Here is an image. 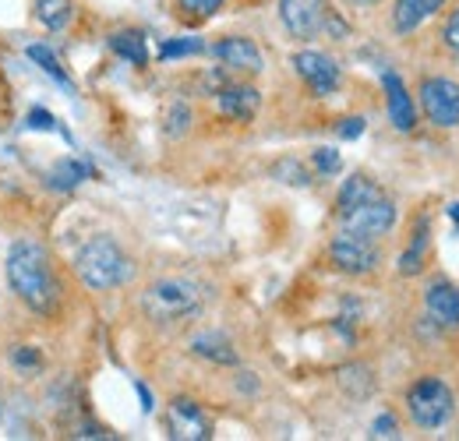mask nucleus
Returning a JSON list of instances; mask_svg holds the SVG:
<instances>
[{
  "instance_id": "nucleus-1",
  "label": "nucleus",
  "mask_w": 459,
  "mask_h": 441,
  "mask_svg": "<svg viewBox=\"0 0 459 441\" xmlns=\"http://www.w3.org/2000/svg\"><path fill=\"white\" fill-rule=\"evenodd\" d=\"M4 279L11 297L39 322H54L64 311V279L54 262V251L39 237H18L7 247Z\"/></svg>"
},
{
  "instance_id": "nucleus-2",
  "label": "nucleus",
  "mask_w": 459,
  "mask_h": 441,
  "mask_svg": "<svg viewBox=\"0 0 459 441\" xmlns=\"http://www.w3.org/2000/svg\"><path fill=\"white\" fill-rule=\"evenodd\" d=\"M396 220H400L396 202L368 173H350L340 184V191H336V222H340V229L382 240V237H389L396 229Z\"/></svg>"
},
{
  "instance_id": "nucleus-3",
  "label": "nucleus",
  "mask_w": 459,
  "mask_h": 441,
  "mask_svg": "<svg viewBox=\"0 0 459 441\" xmlns=\"http://www.w3.org/2000/svg\"><path fill=\"white\" fill-rule=\"evenodd\" d=\"M205 304H209L205 286L191 276L152 279L138 297V307H142L145 322H152L160 329H180V325L202 318Z\"/></svg>"
},
{
  "instance_id": "nucleus-4",
  "label": "nucleus",
  "mask_w": 459,
  "mask_h": 441,
  "mask_svg": "<svg viewBox=\"0 0 459 441\" xmlns=\"http://www.w3.org/2000/svg\"><path fill=\"white\" fill-rule=\"evenodd\" d=\"M71 272L74 279L89 290V293H114L124 290L134 279V258L120 247V240L110 233H92L71 258Z\"/></svg>"
},
{
  "instance_id": "nucleus-5",
  "label": "nucleus",
  "mask_w": 459,
  "mask_h": 441,
  "mask_svg": "<svg viewBox=\"0 0 459 441\" xmlns=\"http://www.w3.org/2000/svg\"><path fill=\"white\" fill-rule=\"evenodd\" d=\"M403 406H406V417L413 428L420 431H438L449 424L453 410H456V395L449 382L435 378V375H424L417 382H410L403 392Z\"/></svg>"
},
{
  "instance_id": "nucleus-6",
  "label": "nucleus",
  "mask_w": 459,
  "mask_h": 441,
  "mask_svg": "<svg viewBox=\"0 0 459 441\" xmlns=\"http://www.w3.org/2000/svg\"><path fill=\"white\" fill-rule=\"evenodd\" d=\"M325 258L336 272H343L350 279H368L382 269V247L378 240L371 237H357V233H346L336 229L329 247H325Z\"/></svg>"
},
{
  "instance_id": "nucleus-7",
  "label": "nucleus",
  "mask_w": 459,
  "mask_h": 441,
  "mask_svg": "<svg viewBox=\"0 0 459 441\" xmlns=\"http://www.w3.org/2000/svg\"><path fill=\"white\" fill-rule=\"evenodd\" d=\"M420 96V113L431 127L438 131H453L459 127V82L449 74H428L417 85Z\"/></svg>"
},
{
  "instance_id": "nucleus-8",
  "label": "nucleus",
  "mask_w": 459,
  "mask_h": 441,
  "mask_svg": "<svg viewBox=\"0 0 459 441\" xmlns=\"http://www.w3.org/2000/svg\"><path fill=\"white\" fill-rule=\"evenodd\" d=\"M290 67H293V74L304 82V89H307L315 99H329V96H336L340 85H343V67H340V60L322 54V50H311V47L297 50V54L290 56Z\"/></svg>"
},
{
  "instance_id": "nucleus-9",
  "label": "nucleus",
  "mask_w": 459,
  "mask_h": 441,
  "mask_svg": "<svg viewBox=\"0 0 459 441\" xmlns=\"http://www.w3.org/2000/svg\"><path fill=\"white\" fill-rule=\"evenodd\" d=\"M205 54L216 56V64L233 78H258L265 71V54L251 36H220Z\"/></svg>"
},
{
  "instance_id": "nucleus-10",
  "label": "nucleus",
  "mask_w": 459,
  "mask_h": 441,
  "mask_svg": "<svg viewBox=\"0 0 459 441\" xmlns=\"http://www.w3.org/2000/svg\"><path fill=\"white\" fill-rule=\"evenodd\" d=\"M212 107L216 113L230 120V124H251L258 110H262V92H258V85H251L247 78H223L212 92Z\"/></svg>"
},
{
  "instance_id": "nucleus-11",
  "label": "nucleus",
  "mask_w": 459,
  "mask_h": 441,
  "mask_svg": "<svg viewBox=\"0 0 459 441\" xmlns=\"http://www.w3.org/2000/svg\"><path fill=\"white\" fill-rule=\"evenodd\" d=\"M280 22L297 43H311L325 32L329 0H280Z\"/></svg>"
},
{
  "instance_id": "nucleus-12",
  "label": "nucleus",
  "mask_w": 459,
  "mask_h": 441,
  "mask_svg": "<svg viewBox=\"0 0 459 441\" xmlns=\"http://www.w3.org/2000/svg\"><path fill=\"white\" fill-rule=\"evenodd\" d=\"M167 431L177 441H209L212 431H216V424H212V417L195 399L177 395L167 406Z\"/></svg>"
},
{
  "instance_id": "nucleus-13",
  "label": "nucleus",
  "mask_w": 459,
  "mask_h": 441,
  "mask_svg": "<svg viewBox=\"0 0 459 441\" xmlns=\"http://www.w3.org/2000/svg\"><path fill=\"white\" fill-rule=\"evenodd\" d=\"M424 315L435 329H459V286L449 279H435L424 290Z\"/></svg>"
},
{
  "instance_id": "nucleus-14",
  "label": "nucleus",
  "mask_w": 459,
  "mask_h": 441,
  "mask_svg": "<svg viewBox=\"0 0 459 441\" xmlns=\"http://www.w3.org/2000/svg\"><path fill=\"white\" fill-rule=\"evenodd\" d=\"M382 92H385V117H389V124L400 134H410L417 127V103H413L406 82L396 71H382Z\"/></svg>"
},
{
  "instance_id": "nucleus-15",
  "label": "nucleus",
  "mask_w": 459,
  "mask_h": 441,
  "mask_svg": "<svg viewBox=\"0 0 459 441\" xmlns=\"http://www.w3.org/2000/svg\"><path fill=\"white\" fill-rule=\"evenodd\" d=\"M187 350H191L198 360L216 364V368H237V364H240V350L233 346V339H230L227 332H220V329L195 332L191 342H187Z\"/></svg>"
},
{
  "instance_id": "nucleus-16",
  "label": "nucleus",
  "mask_w": 459,
  "mask_h": 441,
  "mask_svg": "<svg viewBox=\"0 0 459 441\" xmlns=\"http://www.w3.org/2000/svg\"><path fill=\"white\" fill-rule=\"evenodd\" d=\"M446 7V0H393V32L396 36H410L417 32L424 22H431L438 11Z\"/></svg>"
},
{
  "instance_id": "nucleus-17",
  "label": "nucleus",
  "mask_w": 459,
  "mask_h": 441,
  "mask_svg": "<svg viewBox=\"0 0 459 441\" xmlns=\"http://www.w3.org/2000/svg\"><path fill=\"white\" fill-rule=\"evenodd\" d=\"M107 50L117 56V60H124V64H131V67H149V39H145V32L142 29H114L110 36H107Z\"/></svg>"
},
{
  "instance_id": "nucleus-18",
  "label": "nucleus",
  "mask_w": 459,
  "mask_h": 441,
  "mask_svg": "<svg viewBox=\"0 0 459 441\" xmlns=\"http://www.w3.org/2000/svg\"><path fill=\"white\" fill-rule=\"evenodd\" d=\"M92 166L85 163V160H78V156H64L57 163L47 169V177H43V184H47V191H54V195H71V191H78L85 180H92Z\"/></svg>"
},
{
  "instance_id": "nucleus-19",
  "label": "nucleus",
  "mask_w": 459,
  "mask_h": 441,
  "mask_svg": "<svg viewBox=\"0 0 459 441\" xmlns=\"http://www.w3.org/2000/svg\"><path fill=\"white\" fill-rule=\"evenodd\" d=\"M78 18V0H32V22L50 32V36H64Z\"/></svg>"
},
{
  "instance_id": "nucleus-20",
  "label": "nucleus",
  "mask_w": 459,
  "mask_h": 441,
  "mask_svg": "<svg viewBox=\"0 0 459 441\" xmlns=\"http://www.w3.org/2000/svg\"><path fill=\"white\" fill-rule=\"evenodd\" d=\"M428 251H431V222L417 220L413 229H410V240H406V247H403L400 262H396L400 276H406V279L420 276L424 265H428Z\"/></svg>"
},
{
  "instance_id": "nucleus-21",
  "label": "nucleus",
  "mask_w": 459,
  "mask_h": 441,
  "mask_svg": "<svg viewBox=\"0 0 459 441\" xmlns=\"http://www.w3.org/2000/svg\"><path fill=\"white\" fill-rule=\"evenodd\" d=\"M25 56L47 74V78H54L60 89H74V82H71V74L64 71V64L57 60V54H54V47L50 43H29L25 47Z\"/></svg>"
},
{
  "instance_id": "nucleus-22",
  "label": "nucleus",
  "mask_w": 459,
  "mask_h": 441,
  "mask_svg": "<svg viewBox=\"0 0 459 441\" xmlns=\"http://www.w3.org/2000/svg\"><path fill=\"white\" fill-rule=\"evenodd\" d=\"M7 364H11L18 375H25V378H36V375L47 371L43 350H39V346H25V342H18V346L7 350Z\"/></svg>"
},
{
  "instance_id": "nucleus-23",
  "label": "nucleus",
  "mask_w": 459,
  "mask_h": 441,
  "mask_svg": "<svg viewBox=\"0 0 459 441\" xmlns=\"http://www.w3.org/2000/svg\"><path fill=\"white\" fill-rule=\"evenodd\" d=\"M209 50V43L202 36H173V39H163L156 56L167 64V60H187V56H202Z\"/></svg>"
},
{
  "instance_id": "nucleus-24",
  "label": "nucleus",
  "mask_w": 459,
  "mask_h": 441,
  "mask_svg": "<svg viewBox=\"0 0 459 441\" xmlns=\"http://www.w3.org/2000/svg\"><path fill=\"white\" fill-rule=\"evenodd\" d=\"M191 124H195L191 103L173 99L170 107H167V117H163V131H167V138H184V134L191 131Z\"/></svg>"
},
{
  "instance_id": "nucleus-25",
  "label": "nucleus",
  "mask_w": 459,
  "mask_h": 441,
  "mask_svg": "<svg viewBox=\"0 0 459 441\" xmlns=\"http://www.w3.org/2000/svg\"><path fill=\"white\" fill-rule=\"evenodd\" d=\"M227 7V0H177V14L187 22H209Z\"/></svg>"
},
{
  "instance_id": "nucleus-26",
  "label": "nucleus",
  "mask_w": 459,
  "mask_h": 441,
  "mask_svg": "<svg viewBox=\"0 0 459 441\" xmlns=\"http://www.w3.org/2000/svg\"><path fill=\"white\" fill-rule=\"evenodd\" d=\"M311 166H315L318 177H336L343 163H340V152L336 149H315L311 152Z\"/></svg>"
},
{
  "instance_id": "nucleus-27",
  "label": "nucleus",
  "mask_w": 459,
  "mask_h": 441,
  "mask_svg": "<svg viewBox=\"0 0 459 441\" xmlns=\"http://www.w3.org/2000/svg\"><path fill=\"white\" fill-rule=\"evenodd\" d=\"M438 39H442V47L449 50V54L459 56V7L449 14V22L442 25V32H438Z\"/></svg>"
},
{
  "instance_id": "nucleus-28",
  "label": "nucleus",
  "mask_w": 459,
  "mask_h": 441,
  "mask_svg": "<svg viewBox=\"0 0 459 441\" xmlns=\"http://www.w3.org/2000/svg\"><path fill=\"white\" fill-rule=\"evenodd\" d=\"M25 124H29L32 131H50V134H54V131H60L57 117H54L50 110H43V107H32V110H29V117H25Z\"/></svg>"
},
{
  "instance_id": "nucleus-29",
  "label": "nucleus",
  "mask_w": 459,
  "mask_h": 441,
  "mask_svg": "<svg viewBox=\"0 0 459 441\" xmlns=\"http://www.w3.org/2000/svg\"><path fill=\"white\" fill-rule=\"evenodd\" d=\"M364 131H368V120H364V117H343V120H336V134H340L343 142L360 138Z\"/></svg>"
},
{
  "instance_id": "nucleus-30",
  "label": "nucleus",
  "mask_w": 459,
  "mask_h": 441,
  "mask_svg": "<svg viewBox=\"0 0 459 441\" xmlns=\"http://www.w3.org/2000/svg\"><path fill=\"white\" fill-rule=\"evenodd\" d=\"M371 431H375V438H393V435H396V417H393V413H382Z\"/></svg>"
},
{
  "instance_id": "nucleus-31",
  "label": "nucleus",
  "mask_w": 459,
  "mask_h": 441,
  "mask_svg": "<svg viewBox=\"0 0 459 441\" xmlns=\"http://www.w3.org/2000/svg\"><path fill=\"white\" fill-rule=\"evenodd\" d=\"M134 392H138V399H142V410H145V413H152V410H156V402H152V392L142 385V382L134 385Z\"/></svg>"
},
{
  "instance_id": "nucleus-32",
  "label": "nucleus",
  "mask_w": 459,
  "mask_h": 441,
  "mask_svg": "<svg viewBox=\"0 0 459 441\" xmlns=\"http://www.w3.org/2000/svg\"><path fill=\"white\" fill-rule=\"evenodd\" d=\"M350 7H357V11H368V7H378L382 0H346Z\"/></svg>"
},
{
  "instance_id": "nucleus-33",
  "label": "nucleus",
  "mask_w": 459,
  "mask_h": 441,
  "mask_svg": "<svg viewBox=\"0 0 459 441\" xmlns=\"http://www.w3.org/2000/svg\"><path fill=\"white\" fill-rule=\"evenodd\" d=\"M449 216H453V220H459V202L453 205V209H449Z\"/></svg>"
},
{
  "instance_id": "nucleus-34",
  "label": "nucleus",
  "mask_w": 459,
  "mask_h": 441,
  "mask_svg": "<svg viewBox=\"0 0 459 441\" xmlns=\"http://www.w3.org/2000/svg\"><path fill=\"white\" fill-rule=\"evenodd\" d=\"M456 233H459V229H456Z\"/></svg>"
}]
</instances>
